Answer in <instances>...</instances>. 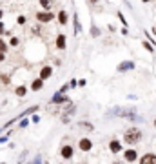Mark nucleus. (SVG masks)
<instances>
[{
    "mask_svg": "<svg viewBox=\"0 0 156 164\" xmlns=\"http://www.w3.org/2000/svg\"><path fill=\"white\" fill-rule=\"evenodd\" d=\"M2 17H4V11H0V20H2Z\"/></svg>",
    "mask_w": 156,
    "mask_h": 164,
    "instance_id": "35",
    "label": "nucleus"
},
{
    "mask_svg": "<svg viewBox=\"0 0 156 164\" xmlns=\"http://www.w3.org/2000/svg\"><path fill=\"white\" fill-rule=\"evenodd\" d=\"M49 102L57 104V106H58V104H69V97H67L65 93H58V91H57V93L51 97V100H49Z\"/></svg>",
    "mask_w": 156,
    "mask_h": 164,
    "instance_id": "6",
    "label": "nucleus"
},
{
    "mask_svg": "<svg viewBox=\"0 0 156 164\" xmlns=\"http://www.w3.org/2000/svg\"><path fill=\"white\" fill-rule=\"evenodd\" d=\"M142 2H145V4H147V2H151V0H142Z\"/></svg>",
    "mask_w": 156,
    "mask_h": 164,
    "instance_id": "38",
    "label": "nucleus"
},
{
    "mask_svg": "<svg viewBox=\"0 0 156 164\" xmlns=\"http://www.w3.org/2000/svg\"><path fill=\"white\" fill-rule=\"evenodd\" d=\"M73 29H75V37H78L80 31H82V24H80V20H78V13L76 11L73 13Z\"/></svg>",
    "mask_w": 156,
    "mask_h": 164,
    "instance_id": "13",
    "label": "nucleus"
},
{
    "mask_svg": "<svg viewBox=\"0 0 156 164\" xmlns=\"http://www.w3.org/2000/svg\"><path fill=\"white\" fill-rule=\"evenodd\" d=\"M40 2V6L44 7V9H49V0H38Z\"/></svg>",
    "mask_w": 156,
    "mask_h": 164,
    "instance_id": "25",
    "label": "nucleus"
},
{
    "mask_svg": "<svg viewBox=\"0 0 156 164\" xmlns=\"http://www.w3.org/2000/svg\"><path fill=\"white\" fill-rule=\"evenodd\" d=\"M143 47H145V49H147V51H151V53H153V51H154V49H153V46H151V44H149V42H143Z\"/></svg>",
    "mask_w": 156,
    "mask_h": 164,
    "instance_id": "26",
    "label": "nucleus"
},
{
    "mask_svg": "<svg viewBox=\"0 0 156 164\" xmlns=\"http://www.w3.org/2000/svg\"><path fill=\"white\" fill-rule=\"evenodd\" d=\"M7 49H9V44L2 39V35H0V53H7Z\"/></svg>",
    "mask_w": 156,
    "mask_h": 164,
    "instance_id": "18",
    "label": "nucleus"
},
{
    "mask_svg": "<svg viewBox=\"0 0 156 164\" xmlns=\"http://www.w3.org/2000/svg\"><path fill=\"white\" fill-rule=\"evenodd\" d=\"M109 150H111V153H115V155L120 153V151H122V142L116 141V139H113V141L109 142Z\"/></svg>",
    "mask_w": 156,
    "mask_h": 164,
    "instance_id": "14",
    "label": "nucleus"
},
{
    "mask_svg": "<svg viewBox=\"0 0 156 164\" xmlns=\"http://www.w3.org/2000/svg\"><path fill=\"white\" fill-rule=\"evenodd\" d=\"M57 22H58V26H67L69 24V13H67V9H60L58 13H57Z\"/></svg>",
    "mask_w": 156,
    "mask_h": 164,
    "instance_id": "7",
    "label": "nucleus"
},
{
    "mask_svg": "<svg viewBox=\"0 0 156 164\" xmlns=\"http://www.w3.org/2000/svg\"><path fill=\"white\" fill-rule=\"evenodd\" d=\"M85 84H87V80H85V79H80V80H78V86H80V88H84Z\"/></svg>",
    "mask_w": 156,
    "mask_h": 164,
    "instance_id": "31",
    "label": "nucleus"
},
{
    "mask_svg": "<svg viewBox=\"0 0 156 164\" xmlns=\"http://www.w3.org/2000/svg\"><path fill=\"white\" fill-rule=\"evenodd\" d=\"M69 86H71V89H73V88H76V86H78V80L71 79V80H69Z\"/></svg>",
    "mask_w": 156,
    "mask_h": 164,
    "instance_id": "28",
    "label": "nucleus"
},
{
    "mask_svg": "<svg viewBox=\"0 0 156 164\" xmlns=\"http://www.w3.org/2000/svg\"><path fill=\"white\" fill-rule=\"evenodd\" d=\"M29 124H31V121H29V119H24V117L20 119V128H27Z\"/></svg>",
    "mask_w": 156,
    "mask_h": 164,
    "instance_id": "22",
    "label": "nucleus"
},
{
    "mask_svg": "<svg viewBox=\"0 0 156 164\" xmlns=\"http://www.w3.org/2000/svg\"><path fill=\"white\" fill-rule=\"evenodd\" d=\"M118 18H120V22H122V24H123V26H125V27H127V26H129V24H127V20H125V17H123V15H122V11H118Z\"/></svg>",
    "mask_w": 156,
    "mask_h": 164,
    "instance_id": "23",
    "label": "nucleus"
},
{
    "mask_svg": "<svg viewBox=\"0 0 156 164\" xmlns=\"http://www.w3.org/2000/svg\"><path fill=\"white\" fill-rule=\"evenodd\" d=\"M31 121L37 124V122H40V117H38V115H33V119H31Z\"/></svg>",
    "mask_w": 156,
    "mask_h": 164,
    "instance_id": "32",
    "label": "nucleus"
},
{
    "mask_svg": "<svg viewBox=\"0 0 156 164\" xmlns=\"http://www.w3.org/2000/svg\"><path fill=\"white\" fill-rule=\"evenodd\" d=\"M55 46H57V49H60V51H64V49L67 47V37H65L64 33H60V35H57V39H55Z\"/></svg>",
    "mask_w": 156,
    "mask_h": 164,
    "instance_id": "9",
    "label": "nucleus"
},
{
    "mask_svg": "<svg viewBox=\"0 0 156 164\" xmlns=\"http://www.w3.org/2000/svg\"><path fill=\"white\" fill-rule=\"evenodd\" d=\"M140 162L142 164H156V155L154 153H147V155H143L140 159Z\"/></svg>",
    "mask_w": 156,
    "mask_h": 164,
    "instance_id": "16",
    "label": "nucleus"
},
{
    "mask_svg": "<svg viewBox=\"0 0 156 164\" xmlns=\"http://www.w3.org/2000/svg\"><path fill=\"white\" fill-rule=\"evenodd\" d=\"M135 68H136V64L133 60H123L116 66V71L118 73H125V71H131V69H135Z\"/></svg>",
    "mask_w": 156,
    "mask_h": 164,
    "instance_id": "5",
    "label": "nucleus"
},
{
    "mask_svg": "<svg viewBox=\"0 0 156 164\" xmlns=\"http://www.w3.org/2000/svg\"><path fill=\"white\" fill-rule=\"evenodd\" d=\"M25 22H27V18H25L24 15H18V18H17V24H18V26H25Z\"/></svg>",
    "mask_w": 156,
    "mask_h": 164,
    "instance_id": "21",
    "label": "nucleus"
},
{
    "mask_svg": "<svg viewBox=\"0 0 156 164\" xmlns=\"http://www.w3.org/2000/svg\"><path fill=\"white\" fill-rule=\"evenodd\" d=\"M6 60V53H0V62H4Z\"/></svg>",
    "mask_w": 156,
    "mask_h": 164,
    "instance_id": "34",
    "label": "nucleus"
},
{
    "mask_svg": "<svg viewBox=\"0 0 156 164\" xmlns=\"http://www.w3.org/2000/svg\"><path fill=\"white\" fill-rule=\"evenodd\" d=\"M35 18H37L38 24H49V22H53L57 18V15L53 11H49V9H42V11L35 13Z\"/></svg>",
    "mask_w": 156,
    "mask_h": 164,
    "instance_id": "2",
    "label": "nucleus"
},
{
    "mask_svg": "<svg viewBox=\"0 0 156 164\" xmlns=\"http://www.w3.org/2000/svg\"><path fill=\"white\" fill-rule=\"evenodd\" d=\"M37 111H38V106H29V108H27L25 111H22V113H20V115H18V117H17V119H15V121H20L22 117H27V115H33V113H37Z\"/></svg>",
    "mask_w": 156,
    "mask_h": 164,
    "instance_id": "15",
    "label": "nucleus"
},
{
    "mask_svg": "<svg viewBox=\"0 0 156 164\" xmlns=\"http://www.w3.org/2000/svg\"><path fill=\"white\" fill-rule=\"evenodd\" d=\"M15 95L18 97V99H24V97H27V84H20L15 88Z\"/></svg>",
    "mask_w": 156,
    "mask_h": 164,
    "instance_id": "12",
    "label": "nucleus"
},
{
    "mask_svg": "<svg viewBox=\"0 0 156 164\" xmlns=\"http://www.w3.org/2000/svg\"><path fill=\"white\" fill-rule=\"evenodd\" d=\"M123 159H125L127 162H136L138 161L136 150H125V151H123Z\"/></svg>",
    "mask_w": 156,
    "mask_h": 164,
    "instance_id": "10",
    "label": "nucleus"
},
{
    "mask_svg": "<svg viewBox=\"0 0 156 164\" xmlns=\"http://www.w3.org/2000/svg\"><path fill=\"white\" fill-rule=\"evenodd\" d=\"M4 129H6V126H2V128H0V133H2V131H4Z\"/></svg>",
    "mask_w": 156,
    "mask_h": 164,
    "instance_id": "36",
    "label": "nucleus"
},
{
    "mask_svg": "<svg viewBox=\"0 0 156 164\" xmlns=\"http://www.w3.org/2000/svg\"><path fill=\"white\" fill-rule=\"evenodd\" d=\"M7 44H9V47H18V46H20V39H18V37H11Z\"/></svg>",
    "mask_w": 156,
    "mask_h": 164,
    "instance_id": "19",
    "label": "nucleus"
},
{
    "mask_svg": "<svg viewBox=\"0 0 156 164\" xmlns=\"http://www.w3.org/2000/svg\"><path fill=\"white\" fill-rule=\"evenodd\" d=\"M87 2H89L93 7H98V6H100V0H87Z\"/></svg>",
    "mask_w": 156,
    "mask_h": 164,
    "instance_id": "27",
    "label": "nucleus"
},
{
    "mask_svg": "<svg viewBox=\"0 0 156 164\" xmlns=\"http://www.w3.org/2000/svg\"><path fill=\"white\" fill-rule=\"evenodd\" d=\"M58 153L64 161H73V157H75V148H73L71 144H62Z\"/></svg>",
    "mask_w": 156,
    "mask_h": 164,
    "instance_id": "3",
    "label": "nucleus"
},
{
    "mask_svg": "<svg viewBox=\"0 0 156 164\" xmlns=\"http://www.w3.org/2000/svg\"><path fill=\"white\" fill-rule=\"evenodd\" d=\"M44 82H45V80H42L40 77H37L35 80L31 82V86H29V88H31V91H35V93L42 91V89H44Z\"/></svg>",
    "mask_w": 156,
    "mask_h": 164,
    "instance_id": "11",
    "label": "nucleus"
},
{
    "mask_svg": "<svg viewBox=\"0 0 156 164\" xmlns=\"http://www.w3.org/2000/svg\"><path fill=\"white\" fill-rule=\"evenodd\" d=\"M91 37H93V39H96V37H100V29H98V27L95 26V24L91 26Z\"/></svg>",
    "mask_w": 156,
    "mask_h": 164,
    "instance_id": "20",
    "label": "nucleus"
},
{
    "mask_svg": "<svg viewBox=\"0 0 156 164\" xmlns=\"http://www.w3.org/2000/svg\"><path fill=\"white\" fill-rule=\"evenodd\" d=\"M0 79H2V80H4V84H9V80H11V79H9V77H7V75H2V77H0Z\"/></svg>",
    "mask_w": 156,
    "mask_h": 164,
    "instance_id": "30",
    "label": "nucleus"
},
{
    "mask_svg": "<svg viewBox=\"0 0 156 164\" xmlns=\"http://www.w3.org/2000/svg\"><path fill=\"white\" fill-rule=\"evenodd\" d=\"M78 148H80L82 153H89V151L93 150V141L87 139V137H82V139L78 141Z\"/></svg>",
    "mask_w": 156,
    "mask_h": 164,
    "instance_id": "4",
    "label": "nucleus"
},
{
    "mask_svg": "<svg viewBox=\"0 0 156 164\" xmlns=\"http://www.w3.org/2000/svg\"><path fill=\"white\" fill-rule=\"evenodd\" d=\"M38 77L42 79V80H49V79L53 77V66H42Z\"/></svg>",
    "mask_w": 156,
    "mask_h": 164,
    "instance_id": "8",
    "label": "nucleus"
},
{
    "mask_svg": "<svg viewBox=\"0 0 156 164\" xmlns=\"http://www.w3.org/2000/svg\"><path fill=\"white\" fill-rule=\"evenodd\" d=\"M7 142V137H0V144H6Z\"/></svg>",
    "mask_w": 156,
    "mask_h": 164,
    "instance_id": "33",
    "label": "nucleus"
},
{
    "mask_svg": "<svg viewBox=\"0 0 156 164\" xmlns=\"http://www.w3.org/2000/svg\"><path fill=\"white\" fill-rule=\"evenodd\" d=\"M69 88H71V86H69V82H67V84H64V86L58 89V93H67V89H69Z\"/></svg>",
    "mask_w": 156,
    "mask_h": 164,
    "instance_id": "24",
    "label": "nucleus"
},
{
    "mask_svg": "<svg viewBox=\"0 0 156 164\" xmlns=\"http://www.w3.org/2000/svg\"><path fill=\"white\" fill-rule=\"evenodd\" d=\"M78 128L80 129H85V131H95V126L91 122H87V121H80L78 122Z\"/></svg>",
    "mask_w": 156,
    "mask_h": 164,
    "instance_id": "17",
    "label": "nucleus"
},
{
    "mask_svg": "<svg viewBox=\"0 0 156 164\" xmlns=\"http://www.w3.org/2000/svg\"><path fill=\"white\" fill-rule=\"evenodd\" d=\"M142 141V129H138V128H129V129H125V133H123V142L125 144H138Z\"/></svg>",
    "mask_w": 156,
    "mask_h": 164,
    "instance_id": "1",
    "label": "nucleus"
},
{
    "mask_svg": "<svg viewBox=\"0 0 156 164\" xmlns=\"http://www.w3.org/2000/svg\"><path fill=\"white\" fill-rule=\"evenodd\" d=\"M153 126H154V128H156V119H154V121H153Z\"/></svg>",
    "mask_w": 156,
    "mask_h": 164,
    "instance_id": "37",
    "label": "nucleus"
},
{
    "mask_svg": "<svg viewBox=\"0 0 156 164\" xmlns=\"http://www.w3.org/2000/svg\"><path fill=\"white\" fill-rule=\"evenodd\" d=\"M0 35H6V26H4V22H0Z\"/></svg>",
    "mask_w": 156,
    "mask_h": 164,
    "instance_id": "29",
    "label": "nucleus"
}]
</instances>
